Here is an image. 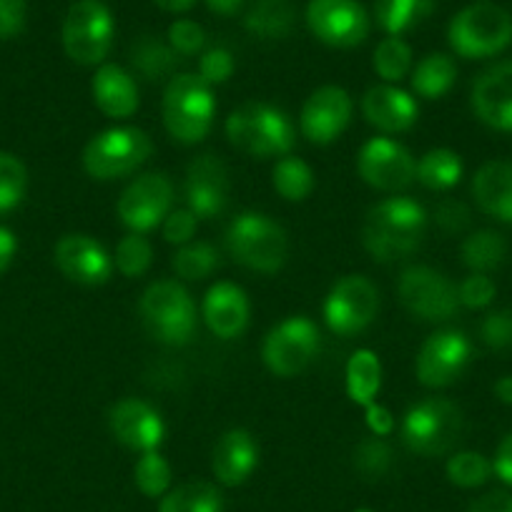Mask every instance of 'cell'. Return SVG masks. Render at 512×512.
Instances as JSON below:
<instances>
[{
    "label": "cell",
    "instance_id": "obj_1",
    "mask_svg": "<svg viewBox=\"0 0 512 512\" xmlns=\"http://www.w3.org/2000/svg\"><path fill=\"white\" fill-rule=\"evenodd\" d=\"M425 206L410 196H387L369 206L362 224V244L374 262L390 264L420 249L427 231Z\"/></svg>",
    "mask_w": 512,
    "mask_h": 512
},
{
    "label": "cell",
    "instance_id": "obj_2",
    "mask_svg": "<svg viewBox=\"0 0 512 512\" xmlns=\"http://www.w3.org/2000/svg\"><path fill=\"white\" fill-rule=\"evenodd\" d=\"M226 139L254 159H282L297 144V128L287 111L264 101H246L226 116Z\"/></svg>",
    "mask_w": 512,
    "mask_h": 512
},
{
    "label": "cell",
    "instance_id": "obj_3",
    "mask_svg": "<svg viewBox=\"0 0 512 512\" xmlns=\"http://www.w3.org/2000/svg\"><path fill=\"white\" fill-rule=\"evenodd\" d=\"M161 116L169 136L179 144H201L216 118V98L199 73H176L166 83Z\"/></svg>",
    "mask_w": 512,
    "mask_h": 512
},
{
    "label": "cell",
    "instance_id": "obj_4",
    "mask_svg": "<svg viewBox=\"0 0 512 512\" xmlns=\"http://www.w3.org/2000/svg\"><path fill=\"white\" fill-rule=\"evenodd\" d=\"M226 251L236 264L259 274H277L287 264V231L262 211H244L226 226Z\"/></svg>",
    "mask_w": 512,
    "mask_h": 512
},
{
    "label": "cell",
    "instance_id": "obj_5",
    "mask_svg": "<svg viewBox=\"0 0 512 512\" xmlns=\"http://www.w3.org/2000/svg\"><path fill=\"white\" fill-rule=\"evenodd\" d=\"M139 317L146 334L166 347H184L196 334V304L176 279H159L144 289Z\"/></svg>",
    "mask_w": 512,
    "mask_h": 512
},
{
    "label": "cell",
    "instance_id": "obj_6",
    "mask_svg": "<svg viewBox=\"0 0 512 512\" xmlns=\"http://www.w3.org/2000/svg\"><path fill=\"white\" fill-rule=\"evenodd\" d=\"M465 432V415L447 397H427L405 412L400 425L402 442L422 457H440L455 450Z\"/></svg>",
    "mask_w": 512,
    "mask_h": 512
},
{
    "label": "cell",
    "instance_id": "obj_7",
    "mask_svg": "<svg viewBox=\"0 0 512 512\" xmlns=\"http://www.w3.org/2000/svg\"><path fill=\"white\" fill-rule=\"evenodd\" d=\"M154 144L144 128L113 126L93 136L83 149V169L96 181L126 179L149 161Z\"/></svg>",
    "mask_w": 512,
    "mask_h": 512
},
{
    "label": "cell",
    "instance_id": "obj_8",
    "mask_svg": "<svg viewBox=\"0 0 512 512\" xmlns=\"http://www.w3.org/2000/svg\"><path fill=\"white\" fill-rule=\"evenodd\" d=\"M447 41L467 61L492 58L512 43V16L495 3L467 6L450 21Z\"/></svg>",
    "mask_w": 512,
    "mask_h": 512
},
{
    "label": "cell",
    "instance_id": "obj_9",
    "mask_svg": "<svg viewBox=\"0 0 512 512\" xmlns=\"http://www.w3.org/2000/svg\"><path fill=\"white\" fill-rule=\"evenodd\" d=\"M116 23L103 0H76L63 18V51L78 66H101L113 48Z\"/></svg>",
    "mask_w": 512,
    "mask_h": 512
},
{
    "label": "cell",
    "instance_id": "obj_10",
    "mask_svg": "<svg viewBox=\"0 0 512 512\" xmlns=\"http://www.w3.org/2000/svg\"><path fill=\"white\" fill-rule=\"evenodd\" d=\"M397 297L402 307L422 322H450L460 312L457 284H452V279L440 269L427 264H412L400 274Z\"/></svg>",
    "mask_w": 512,
    "mask_h": 512
},
{
    "label": "cell",
    "instance_id": "obj_11",
    "mask_svg": "<svg viewBox=\"0 0 512 512\" xmlns=\"http://www.w3.org/2000/svg\"><path fill=\"white\" fill-rule=\"evenodd\" d=\"M322 344L319 327L304 314L287 317L264 337L262 359L274 377H297L314 362Z\"/></svg>",
    "mask_w": 512,
    "mask_h": 512
},
{
    "label": "cell",
    "instance_id": "obj_12",
    "mask_svg": "<svg viewBox=\"0 0 512 512\" xmlns=\"http://www.w3.org/2000/svg\"><path fill=\"white\" fill-rule=\"evenodd\" d=\"M379 289L364 274H347L337 279L324 299V322L339 337H354L377 319Z\"/></svg>",
    "mask_w": 512,
    "mask_h": 512
},
{
    "label": "cell",
    "instance_id": "obj_13",
    "mask_svg": "<svg viewBox=\"0 0 512 512\" xmlns=\"http://www.w3.org/2000/svg\"><path fill=\"white\" fill-rule=\"evenodd\" d=\"M174 206V184L161 171L136 176L121 191L116 204L118 221L134 234H149L156 226L164 224Z\"/></svg>",
    "mask_w": 512,
    "mask_h": 512
},
{
    "label": "cell",
    "instance_id": "obj_14",
    "mask_svg": "<svg viewBox=\"0 0 512 512\" xmlns=\"http://www.w3.org/2000/svg\"><path fill=\"white\" fill-rule=\"evenodd\" d=\"M472 359V342L460 329H437L422 342L415 359V372L422 387L442 390L465 374Z\"/></svg>",
    "mask_w": 512,
    "mask_h": 512
},
{
    "label": "cell",
    "instance_id": "obj_15",
    "mask_svg": "<svg viewBox=\"0 0 512 512\" xmlns=\"http://www.w3.org/2000/svg\"><path fill=\"white\" fill-rule=\"evenodd\" d=\"M357 171L364 184L372 186V189L384 191V194H397L415 181L417 161L400 141L374 136L359 151Z\"/></svg>",
    "mask_w": 512,
    "mask_h": 512
},
{
    "label": "cell",
    "instance_id": "obj_16",
    "mask_svg": "<svg viewBox=\"0 0 512 512\" xmlns=\"http://www.w3.org/2000/svg\"><path fill=\"white\" fill-rule=\"evenodd\" d=\"M307 26L324 46L354 48L367 41L372 23L359 0H309Z\"/></svg>",
    "mask_w": 512,
    "mask_h": 512
},
{
    "label": "cell",
    "instance_id": "obj_17",
    "mask_svg": "<svg viewBox=\"0 0 512 512\" xmlns=\"http://www.w3.org/2000/svg\"><path fill=\"white\" fill-rule=\"evenodd\" d=\"M352 96L342 86H322L312 91L299 113V131L309 144L327 146L344 134L352 121Z\"/></svg>",
    "mask_w": 512,
    "mask_h": 512
},
{
    "label": "cell",
    "instance_id": "obj_18",
    "mask_svg": "<svg viewBox=\"0 0 512 512\" xmlns=\"http://www.w3.org/2000/svg\"><path fill=\"white\" fill-rule=\"evenodd\" d=\"M231 181L229 169L216 154H201L186 169L184 199L186 209L194 211L196 219H216L229 206Z\"/></svg>",
    "mask_w": 512,
    "mask_h": 512
},
{
    "label": "cell",
    "instance_id": "obj_19",
    "mask_svg": "<svg viewBox=\"0 0 512 512\" xmlns=\"http://www.w3.org/2000/svg\"><path fill=\"white\" fill-rule=\"evenodd\" d=\"M108 430L123 447L134 452L159 450L166 437V425L154 405L136 397H123L108 410Z\"/></svg>",
    "mask_w": 512,
    "mask_h": 512
},
{
    "label": "cell",
    "instance_id": "obj_20",
    "mask_svg": "<svg viewBox=\"0 0 512 512\" xmlns=\"http://www.w3.org/2000/svg\"><path fill=\"white\" fill-rule=\"evenodd\" d=\"M58 272L83 287H101L113 274V256L88 234H66L53 249Z\"/></svg>",
    "mask_w": 512,
    "mask_h": 512
},
{
    "label": "cell",
    "instance_id": "obj_21",
    "mask_svg": "<svg viewBox=\"0 0 512 512\" xmlns=\"http://www.w3.org/2000/svg\"><path fill=\"white\" fill-rule=\"evenodd\" d=\"M470 103L485 126L512 134V61L492 63L472 83Z\"/></svg>",
    "mask_w": 512,
    "mask_h": 512
},
{
    "label": "cell",
    "instance_id": "obj_22",
    "mask_svg": "<svg viewBox=\"0 0 512 512\" xmlns=\"http://www.w3.org/2000/svg\"><path fill=\"white\" fill-rule=\"evenodd\" d=\"M362 113L369 126L379 128L382 134H402L420 118V103L397 83H379L362 96Z\"/></svg>",
    "mask_w": 512,
    "mask_h": 512
},
{
    "label": "cell",
    "instance_id": "obj_23",
    "mask_svg": "<svg viewBox=\"0 0 512 512\" xmlns=\"http://www.w3.org/2000/svg\"><path fill=\"white\" fill-rule=\"evenodd\" d=\"M201 317L211 334L219 339H236L246 332L251 304L244 289L234 282H216L206 289L201 302Z\"/></svg>",
    "mask_w": 512,
    "mask_h": 512
},
{
    "label": "cell",
    "instance_id": "obj_24",
    "mask_svg": "<svg viewBox=\"0 0 512 512\" xmlns=\"http://www.w3.org/2000/svg\"><path fill=\"white\" fill-rule=\"evenodd\" d=\"M256 465H259V445L244 427L226 430L211 452V472L216 482L226 487L244 485L254 475Z\"/></svg>",
    "mask_w": 512,
    "mask_h": 512
},
{
    "label": "cell",
    "instance_id": "obj_25",
    "mask_svg": "<svg viewBox=\"0 0 512 512\" xmlns=\"http://www.w3.org/2000/svg\"><path fill=\"white\" fill-rule=\"evenodd\" d=\"M91 93L98 111L113 121H126L139 111V83H136L134 73L126 71L118 63H101L98 66V71L93 73Z\"/></svg>",
    "mask_w": 512,
    "mask_h": 512
},
{
    "label": "cell",
    "instance_id": "obj_26",
    "mask_svg": "<svg viewBox=\"0 0 512 512\" xmlns=\"http://www.w3.org/2000/svg\"><path fill=\"white\" fill-rule=\"evenodd\" d=\"M472 199L482 214L512 224V164L487 161L472 176Z\"/></svg>",
    "mask_w": 512,
    "mask_h": 512
},
{
    "label": "cell",
    "instance_id": "obj_27",
    "mask_svg": "<svg viewBox=\"0 0 512 512\" xmlns=\"http://www.w3.org/2000/svg\"><path fill=\"white\" fill-rule=\"evenodd\" d=\"M457 83V63L447 53H430L417 66H412L410 86L412 93H417L425 101H437L447 96L452 86Z\"/></svg>",
    "mask_w": 512,
    "mask_h": 512
},
{
    "label": "cell",
    "instance_id": "obj_28",
    "mask_svg": "<svg viewBox=\"0 0 512 512\" xmlns=\"http://www.w3.org/2000/svg\"><path fill=\"white\" fill-rule=\"evenodd\" d=\"M344 382H347V397L354 405H372L382 387V362L377 354L372 349L352 352L347 369H344Z\"/></svg>",
    "mask_w": 512,
    "mask_h": 512
},
{
    "label": "cell",
    "instance_id": "obj_29",
    "mask_svg": "<svg viewBox=\"0 0 512 512\" xmlns=\"http://www.w3.org/2000/svg\"><path fill=\"white\" fill-rule=\"evenodd\" d=\"M246 31L262 41H279L292 33L294 6L292 0H254L244 18Z\"/></svg>",
    "mask_w": 512,
    "mask_h": 512
},
{
    "label": "cell",
    "instance_id": "obj_30",
    "mask_svg": "<svg viewBox=\"0 0 512 512\" xmlns=\"http://www.w3.org/2000/svg\"><path fill=\"white\" fill-rule=\"evenodd\" d=\"M179 53L169 46V41H161L156 36H141L131 43L128 51V61L139 76L146 81H161V78L171 76L179 63Z\"/></svg>",
    "mask_w": 512,
    "mask_h": 512
},
{
    "label": "cell",
    "instance_id": "obj_31",
    "mask_svg": "<svg viewBox=\"0 0 512 512\" xmlns=\"http://www.w3.org/2000/svg\"><path fill=\"white\" fill-rule=\"evenodd\" d=\"M435 0H374V21L387 36H402L430 18Z\"/></svg>",
    "mask_w": 512,
    "mask_h": 512
},
{
    "label": "cell",
    "instance_id": "obj_32",
    "mask_svg": "<svg viewBox=\"0 0 512 512\" xmlns=\"http://www.w3.org/2000/svg\"><path fill=\"white\" fill-rule=\"evenodd\" d=\"M460 254L462 264H465L472 274H490L505 264L507 241L505 236L495 229L472 231V234L462 241Z\"/></svg>",
    "mask_w": 512,
    "mask_h": 512
},
{
    "label": "cell",
    "instance_id": "obj_33",
    "mask_svg": "<svg viewBox=\"0 0 512 512\" xmlns=\"http://www.w3.org/2000/svg\"><path fill=\"white\" fill-rule=\"evenodd\" d=\"M462 171L465 166L460 154L452 149H430L417 161L415 179L430 191H450L462 181Z\"/></svg>",
    "mask_w": 512,
    "mask_h": 512
},
{
    "label": "cell",
    "instance_id": "obj_34",
    "mask_svg": "<svg viewBox=\"0 0 512 512\" xmlns=\"http://www.w3.org/2000/svg\"><path fill=\"white\" fill-rule=\"evenodd\" d=\"M159 512H224V495L211 482H184L161 497Z\"/></svg>",
    "mask_w": 512,
    "mask_h": 512
},
{
    "label": "cell",
    "instance_id": "obj_35",
    "mask_svg": "<svg viewBox=\"0 0 512 512\" xmlns=\"http://www.w3.org/2000/svg\"><path fill=\"white\" fill-rule=\"evenodd\" d=\"M272 186L284 201H304L312 196L317 179H314V171L307 161L287 154L274 164Z\"/></svg>",
    "mask_w": 512,
    "mask_h": 512
},
{
    "label": "cell",
    "instance_id": "obj_36",
    "mask_svg": "<svg viewBox=\"0 0 512 512\" xmlns=\"http://www.w3.org/2000/svg\"><path fill=\"white\" fill-rule=\"evenodd\" d=\"M219 264V249L209 241H191V244L179 246L174 259H171V269L184 282H201V279L211 277L219 269Z\"/></svg>",
    "mask_w": 512,
    "mask_h": 512
},
{
    "label": "cell",
    "instance_id": "obj_37",
    "mask_svg": "<svg viewBox=\"0 0 512 512\" xmlns=\"http://www.w3.org/2000/svg\"><path fill=\"white\" fill-rule=\"evenodd\" d=\"M372 68L384 83H400L412 73V48L402 36H387L372 53Z\"/></svg>",
    "mask_w": 512,
    "mask_h": 512
},
{
    "label": "cell",
    "instance_id": "obj_38",
    "mask_svg": "<svg viewBox=\"0 0 512 512\" xmlns=\"http://www.w3.org/2000/svg\"><path fill=\"white\" fill-rule=\"evenodd\" d=\"M151 264H154V246L146 239V234L128 231V234L116 244L113 267H116L126 279L144 277L151 269Z\"/></svg>",
    "mask_w": 512,
    "mask_h": 512
},
{
    "label": "cell",
    "instance_id": "obj_39",
    "mask_svg": "<svg viewBox=\"0 0 512 512\" xmlns=\"http://www.w3.org/2000/svg\"><path fill=\"white\" fill-rule=\"evenodd\" d=\"M28 169L16 154L0 151V216L11 214L26 199Z\"/></svg>",
    "mask_w": 512,
    "mask_h": 512
},
{
    "label": "cell",
    "instance_id": "obj_40",
    "mask_svg": "<svg viewBox=\"0 0 512 512\" xmlns=\"http://www.w3.org/2000/svg\"><path fill=\"white\" fill-rule=\"evenodd\" d=\"M392 462H395V452L384 442V437L369 435L354 447V470L364 480H382L392 470Z\"/></svg>",
    "mask_w": 512,
    "mask_h": 512
},
{
    "label": "cell",
    "instance_id": "obj_41",
    "mask_svg": "<svg viewBox=\"0 0 512 512\" xmlns=\"http://www.w3.org/2000/svg\"><path fill=\"white\" fill-rule=\"evenodd\" d=\"M171 465L159 450L144 452L134 467V482L146 497H164L171 490Z\"/></svg>",
    "mask_w": 512,
    "mask_h": 512
},
{
    "label": "cell",
    "instance_id": "obj_42",
    "mask_svg": "<svg viewBox=\"0 0 512 512\" xmlns=\"http://www.w3.org/2000/svg\"><path fill=\"white\" fill-rule=\"evenodd\" d=\"M492 475V462L487 460L482 452L462 450L447 460V477L452 485L462 487V490H472V487H482Z\"/></svg>",
    "mask_w": 512,
    "mask_h": 512
},
{
    "label": "cell",
    "instance_id": "obj_43",
    "mask_svg": "<svg viewBox=\"0 0 512 512\" xmlns=\"http://www.w3.org/2000/svg\"><path fill=\"white\" fill-rule=\"evenodd\" d=\"M480 339L495 352L512 349V309H492L480 322Z\"/></svg>",
    "mask_w": 512,
    "mask_h": 512
},
{
    "label": "cell",
    "instance_id": "obj_44",
    "mask_svg": "<svg viewBox=\"0 0 512 512\" xmlns=\"http://www.w3.org/2000/svg\"><path fill=\"white\" fill-rule=\"evenodd\" d=\"M166 41H169V46L174 48L181 58H189V56H196V53H204L206 33L196 21L181 18V21H174L169 26V36H166Z\"/></svg>",
    "mask_w": 512,
    "mask_h": 512
},
{
    "label": "cell",
    "instance_id": "obj_45",
    "mask_svg": "<svg viewBox=\"0 0 512 512\" xmlns=\"http://www.w3.org/2000/svg\"><path fill=\"white\" fill-rule=\"evenodd\" d=\"M234 68H236L234 56H231L229 48L224 46L206 48L199 58V76L204 78L211 88L229 81V78L234 76Z\"/></svg>",
    "mask_w": 512,
    "mask_h": 512
},
{
    "label": "cell",
    "instance_id": "obj_46",
    "mask_svg": "<svg viewBox=\"0 0 512 512\" xmlns=\"http://www.w3.org/2000/svg\"><path fill=\"white\" fill-rule=\"evenodd\" d=\"M497 287L487 274H470L457 284V297H460V307L467 309H485L495 302Z\"/></svg>",
    "mask_w": 512,
    "mask_h": 512
},
{
    "label": "cell",
    "instance_id": "obj_47",
    "mask_svg": "<svg viewBox=\"0 0 512 512\" xmlns=\"http://www.w3.org/2000/svg\"><path fill=\"white\" fill-rule=\"evenodd\" d=\"M432 221H435V226L445 236H457V234H465L467 226H470V221H472V214H470V209L462 204V201L442 199L440 204L435 206Z\"/></svg>",
    "mask_w": 512,
    "mask_h": 512
},
{
    "label": "cell",
    "instance_id": "obj_48",
    "mask_svg": "<svg viewBox=\"0 0 512 512\" xmlns=\"http://www.w3.org/2000/svg\"><path fill=\"white\" fill-rule=\"evenodd\" d=\"M196 231H199V219L189 209H171V214L161 224V234L174 246L191 244L196 239Z\"/></svg>",
    "mask_w": 512,
    "mask_h": 512
},
{
    "label": "cell",
    "instance_id": "obj_49",
    "mask_svg": "<svg viewBox=\"0 0 512 512\" xmlns=\"http://www.w3.org/2000/svg\"><path fill=\"white\" fill-rule=\"evenodd\" d=\"M26 26V0H0V41L16 38Z\"/></svg>",
    "mask_w": 512,
    "mask_h": 512
},
{
    "label": "cell",
    "instance_id": "obj_50",
    "mask_svg": "<svg viewBox=\"0 0 512 512\" xmlns=\"http://www.w3.org/2000/svg\"><path fill=\"white\" fill-rule=\"evenodd\" d=\"M364 417H367V427L374 437H390L397 427L395 415L377 400L364 407Z\"/></svg>",
    "mask_w": 512,
    "mask_h": 512
},
{
    "label": "cell",
    "instance_id": "obj_51",
    "mask_svg": "<svg viewBox=\"0 0 512 512\" xmlns=\"http://www.w3.org/2000/svg\"><path fill=\"white\" fill-rule=\"evenodd\" d=\"M467 512H512V495L505 490H492L477 497Z\"/></svg>",
    "mask_w": 512,
    "mask_h": 512
},
{
    "label": "cell",
    "instance_id": "obj_52",
    "mask_svg": "<svg viewBox=\"0 0 512 512\" xmlns=\"http://www.w3.org/2000/svg\"><path fill=\"white\" fill-rule=\"evenodd\" d=\"M492 472H495L505 485L512 487V432L505 435V440L497 445L495 460H492Z\"/></svg>",
    "mask_w": 512,
    "mask_h": 512
},
{
    "label": "cell",
    "instance_id": "obj_53",
    "mask_svg": "<svg viewBox=\"0 0 512 512\" xmlns=\"http://www.w3.org/2000/svg\"><path fill=\"white\" fill-rule=\"evenodd\" d=\"M18 251V239L8 226H0V277L8 272Z\"/></svg>",
    "mask_w": 512,
    "mask_h": 512
},
{
    "label": "cell",
    "instance_id": "obj_54",
    "mask_svg": "<svg viewBox=\"0 0 512 512\" xmlns=\"http://www.w3.org/2000/svg\"><path fill=\"white\" fill-rule=\"evenodd\" d=\"M241 6H244V0H206V8H209L211 13H216V16H236V13L241 11Z\"/></svg>",
    "mask_w": 512,
    "mask_h": 512
},
{
    "label": "cell",
    "instance_id": "obj_55",
    "mask_svg": "<svg viewBox=\"0 0 512 512\" xmlns=\"http://www.w3.org/2000/svg\"><path fill=\"white\" fill-rule=\"evenodd\" d=\"M495 397L502 405H512V374H505L495 382Z\"/></svg>",
    "mask_w": 512,
    "mask_h": 512
},
{
    "label": "cell",
    "instance_id": "obj_56",
    "mask_svg": "<svg viewBox=\"0 0 512 512\" xmlns=\"http://www.w3.org/2000/svg\"><path fill=\"white\" fill-rule=\"evenodd\" d=\"M154 3L166 13H186L194 8L196 0H154Z\"/></svg>",
    "mask_w": 512,
    "mask_h": 512
},
{
    "label": "cell",
    "instance_id": "obj_57",
    "mask_svg": "<svg viewBox=\"0 0 512 512\" xmlns=\"http://www.w3.org/2000/svg\"><path fill=\"white\" fill-rule=\"evenodd\" d=\"M354 512H372V510H369V507H359V510H354Z\"/></svg>",
    "mask_w": 512,
    "mask_h": 512
}]
</instances>
